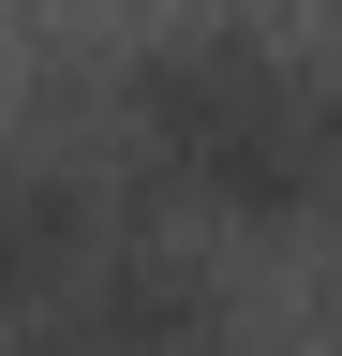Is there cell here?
<instances>
[{"mask_svg": "<svg viewBox=\"0 0 342 356\" xmlns=\"http://www.w3.org/2000/svg\"><path fill=\"white\" fill-rule=\"evenodd\" d=\"M119 134H134L149 193H179L238 238H297L342 208V89L253 30H179L119 74Z\"/></svg>", "mask_w": 342, "mask_h": 356, "instance_id": "6da1fadb", "label": "cell"}, {"mask_svg": "<svg viewBox=\"0 0 342 356\" xmlns=\"http://www.w3.org/2000/svg\"><path fill=\"white\" fill-rule=\"evenodd\" d=\"M0 312H15L30 356H208V341H224V282H208V252L149 238L134 208H119L75 267L15 282Z\"/></svg>", "mask_w": 342, "mask_h": 356, "instance_id": "7a4b0ae2", "label": "cell"}]
</instances>
